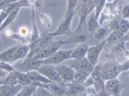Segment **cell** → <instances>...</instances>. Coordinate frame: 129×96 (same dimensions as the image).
<instances>
[{"instance_id": "6da1fadb", "label": "cell", "mask_w": 129, "mask_h": 96, "mask_svg": "<svg viewBox=\"0 0 129 96\" xmlns=\"http://www.w3.org/2000/svg\"><path fill=\"white\" fill-rule=\"evenodd\" d=\"M69 66L75 72V81L80 83L84 82L89 76L95 66L91 64L86 57L79 59H74Z\"/></svg>"}, {"instance_id": "7a4b0ae2", "label": "cell", "mask_w": 129, "mask_h": 96, "mask_svg": "<svg viewBox=\"0 0 129 96\" xmlns=\"http://www.w3.org/2000/svg\"><path fill=\"white\" fill-rule=\"evenodd\" d=\"M121 72L119 64L117 63L108 61L103 63L102 70V79L103 81L116 78Z\"/></svg>"}, {"instance_id": "3957f363", "label": "cell", "mask_w": 129, "mask_h": 96, "mask_svg": "<svg viewBox=\"0 0 129 96\" xmlns=\"http://www.w3.org/2000/svg\"><path fill=\"white\" fill-rule=\"evenodd\" d=\"M43 64V60L37 59L33 57L26 56L22 62L17 64L14 67L16 71L27 73L31 70H37Z\"/></svg>"}, {"instance_id": "277c9868", "label": "cell", "mask_w": 129, "mask_h": 96, "mask_svg": "<svg viewBox=\"0 0 129 96\" xmlns=\"http://www.w3.org/2000/svg\"><path fill=\"white\" fill-rule=\"evenodd\" d=\"M64 45H65L64 41L60 40L54 41L52 40L44 49L32 57L37 59L44 60L46 59L53 55Z\"/></svg>"}, {"instance_id": "5b68a950", "label": "cell", "mask_w": 129, "mask_h": 96, "mask_svg": "<svg viewBox=\"0 0 129 96\" xmlns=\"http://www.w3.org/2000/svg\"><path fill=\"white\" fill-rule=\"evenodd\" d=\"M37 70L51 81L58 83H65L59 76L53 65L43 64Z\"/></svg>"}, {"instance_id": "8992f818", "label": "cell", "mask_w": 129, "mask_h": 96, "mask_svg": "<svg viewBox=\"0 0 129 96\" xmlns=\"http://www.w3.org/2000/svg\"><path fill=\"white\" fill-rule=\"evenodd\" d=\"M72 50H62L59 48L49 57L43 60V64L54 65L59 64L64 60L71 58Z\"/></svg>"}, {"instance_id": "52a82bcc", "label": "cell", "mask_w": 129, "mask_h": 96, "mask_svg": "<svg viewBox=\"0 0 129 96\" xmlns=\"http://www.w3.org/2000/svg\"><path fill=\"white\" fill-rule=\"evenodd\" d=\"M76 12L75 9L74 11L67 16H64L56 30L54 32L49 33L48 34L53 38L56 36L69 34L70 32L72 21Z\"/></svg>"}, {"instance_id": "ba28073f", "label": "cell", "mask_w": 129, "mask_h": 96, "mask_svg": "<svg viewBox=\"0 0 129 96\" xmlns=\"http://www.w3.org/2000/svg\"><path fill=\"white\" fill-rule=\"evenodd\" d=\"M107 38L103 39L94 46L89 48L87 53V58L91 64L95 66L98 62L99 56L102 51L106 46Z\"/></svg>"}, {"instance_id": "9c48e42d", "label": "cell", "mask_w": 129, "mask_h": 96, "mask_svg": "<svg viewBox=\"0 0 129 96\" xmlns=\"http://www.w3.org/2000/svg\"><path fill=\"white\" fill-rule=\"evenodd\" d=\"M90 5V0H79L77 5L75 9L78 11L79 16L80 20L78 26L74 31V33L77 32L85 22L87 17L89 15V10Z\"/></svg>"}, {"instance_id": "30bf717a", "label": "cell", "mask_w": 129, "mask_h": 96, "mask_svg": "<svg viewBox=\"0 0 129 96\" xmlns=\"http://www.w3.org/2000/svg\"><path fill=\"white\" fill-rule=\"evenodd\" d=\"M19 6L21 7H31L28 0H19L7 5L2 10L0 13V26L9 14Z\"/></svg>"}, {"instance_id": "8fae6325", "label": "cell", "mask_w": 129, "mask_h": 96, "mask_svg": "<svg viewBox=\"0 0 129 96\" xmlns=\"http://www.w3.org/2000/svg\"><path fill=\"white\" fill-rule=\"evenodd\" d=\"M55 67L59 76L65 82H72L75 81V72L70 66L63 65L59 66H55Z\"/></svg>"}, {"instance_id": "7c38bea8", "label": "cell", "mask_w": 129, "mask_h": 96, "mask_svg": "<svg viewBox=\"0 0 129 96\" xmlns=\"http://www.w3.org/2000/svg\"><path fill=\"white\" fill-rule=\"evenodd\" d=\"M41 87L47 89L52 95L62 96L65 95L66 91L65 84L53 82L47 84L41 83Z\"/></svg>"}, {"instance_id": "4fadbf2b", "label": "cell", "mask_w": 129, "mask_h": 96, "mask_svg": "<svg viewBox=\"0 0 129 96\" xmlns=\"http://www.w3.org/2000/svg\"><path fill=\"white\" fill-rule=\"evenodd\" d=\"M32 9V33L30 42L28 44L30 47V51L33 50L36 47L40 40V35L39 34L38 29L35 20V8H31Z\"/></svg>"}, {"instance_id": "5bb4252c", "label": "cell", "mask_w": 129, "mask_h": 96, "mask_svg": "<svg viewBox=\"0 0 129 96\" xmlns=\"http://www.w3.org/2000/svg\"><path fill=\"white\" fill-rule=\"evenodd\" d=\"M53 37L49 34H41L39 42L35 48L33 50L30 51L27 56L32 57L35 54L43 50L49 44V42L53 39Z\"/></svg>"}, {"instance_id": "9a60e30c", "label": "cell", "mask_w": 129, "mask_h": 96, "mask_svg": "<svg viewBox=\"0 0 129 96\" xmlns=\"http://www.w3.org/2000/svg\"><path fill=\"white\" fill-rule=\"evenodd\" d=\"M105 88L108 95L117 96L120 94L121 86L118 79L115 78L107 80Z\"/></svg>"}, {"instance_id": "2e32d148", "label": "cell", "mask_w": 129, "mask_h": 96, "mask_svg": "<svg viewBox=\"0 0 129 96\" xmlns=\"http://www.w3.org/2000/svg\"><path fill=\"white\" fill-rule=\"evenodd\" d=\"M66 91L65 95H73L83 93L86 90V87L82 83L77 82L76 81L72 82L71 84L68 85H66Z\"/></svg>"}, {"instance_id": "e0dca14e", "label": "cell", "mask_w": 129, "mask_h": 96, "mask_svg": "<svg viewBox=\"0 0 129 96\" xmlns=\"http://www.w3.org/2000/svg\"><path fill=\"white\" fill-rule=\"evenodd\" d=\"M38 86H41V83L31 82L30 84L24 86L17 96H36V90Z\"/></svg>"}, {"instance_id": "ac0fdd59", "label": "cell", "mask_w": 129, "mask_h": 96, "mask_svg": "<svg viewBox=\"0 0 129 96\" xmlns=\"http://www.w3.org/2000/svg\"><path fill=\"white\" fill-rule=\"evenodd\" d=\"M26 73L31 82H39L44 84L53 82L38 72L37 70H31Z\"/></svg>"}, {"instance_id": "d6986e66", "label": "cell", "mask_w": 129, "mask_h": 96, "mask_svg": "<svg viewBox=\"0 0 129 96\" xmlns=\"http://www.w3.org/2000/svg\"><path fill=\"white\" fill-rule=\"evenodd\" d=\"M1 85L2 91L1 96H17L23 87L19 84L14 85Z\"/></svg>"}, {"instance_id": "ffe728a7", "label": "cell", "mask_w": 129, "mask_h": 96, "mask_svg": "<svg viewBox=\"0 0 129 96\" xmlns=\"http://www.w3.org/2000/svg\"><path fill=\"white\" fill-rule=\"evenodd\" d=\"M89 48L87 45L81 43L77 47L73 49L71 54V58L79 59L86 57Z\"/></svg>"}, {"instance_id": "44dd1931", "label": "cell", "mask_w": 129, "mask_h": 96, "mask_svg": "<svg viewBox=\"0 0 129 96\" xmlns=\"http://www.w3.org/2000/svg\"><path fill=\"white\" fill-rule=\"evenodd\" d=\"M30 47L28 44L20 45L16 50L11 63L21 59L27 56L30 52Z\"/></svg>"}, {"instance_id": "7402d4cb", "label": "cell", "mask_w": 129, "mask_h": 96, "mask_svg": "<svg viewBox=\"0 0 129 96\" xmlns=\"http://www.w3.org/2000/svg\"><path fill=\"white\" fill-rule=\"evenodd\" d=\"M20 45H16L0 53V62L11 63L16 50Z\"/></svg>"}, {"instance_id": "603a6c76", "label": "cell", "mask_w": 129, "mask_h": 96, "mask_svg": "<svg viewBox=\"0 0 129 96\" xmlns=\"http://www.w3.org/2000/svg\"><path fill=\"white\" fill-rule=\"evenodd\" d=\"M21 8V7L19 6L14 11H13L10 14H9V16L7 17L6 19L3 22L2 25L0 26V32L13 22L17 16Z\"/></svg>"}, {"instance_id": "cb8c5ba5", "label": "cell", "mask_w": 129, "mask_h": 96, "mask_svg": "<svg viewBox=\"0 0 129 96\" xmlns=\"http://www.w3.org/2000/svg\"><path fill=\"white\" fill-rule=\"evenodd\" d=\"M124 34L119 30L113 31L107 38L108 44H116L123 42Z\"/></svg>"}, {"instance_id": "d4e9b609", "label": "cell", "mask_w": 129, "mask_h": 96, "mask_svg": "<svg viewBox=\"0 0 129 96\" xmlns=\"http://www.w3.org/2000/svg\"><path fill=\"white\" fill-rule=\"evenodd\" d=\"M6 79L0 81V85H14L18 84L15 71L10 72Z\"/></svg>"}, {"instance_id": "484cf974", "label": "cell", "mask_w": 129, "mask_h": 96, "mask_svg": "<svg viewBox=\"0 0 129 96\" xmlns=\"http://www.w3.org/2000/svg\"><path fill=\"white\" fill-rule=\"evenodd\" d=\"M87 36L84 34H78L70 37L69 39L64 41L65 44L83 43L86 41Z\"/></svg>"}, {"instance_id": "4316f807", "label": "cell", "mask_w": 129, "mask_h": 96, "mask_svg": "<svg viewBox=\"0 0 129 96\" xmlns=\"http://www.w3.org/2000/svg\"><path fill=\"white\" fill-rule=\"evenodd\" d=\"M17 77L18 84L22 87L30 84L31 82L26 73L19 72L15 70Z\"/></svg>"}, {"instance_id": "83f0119b", "label": "cell", "mask_w": 129, "mask_h": 96, "mask_svg": "<svg viewBox=\"0 0 129 96\" xmlns=\"http://www.w3.org/2000/svg\"><path fill=\"white\" fill-rule=\"evenodd\" d=\"M87 29L90 32H94L100 27L98 20L94 18V13H93L87 23Z\"/></svg>"}, {"instance_id": "f1b7e54d", "label": "cell", "mask_w": 129, "mask_h": 96, "mask_svg": "<svg viewBox=\"0 0 129 96\" xmlns=\"http://www.w3.org/2000/svg\"><path fill=\"white\" fill-rule=\"evenodd\" d=\"M109 31V29L107 26L105 27H100L94 32V38L97 40L103 39L106 36Z\"/></svg>"}, {"instance_id": "f546056e", "label": "cell", "mask_w": 129, "mask_h": 96, "mask_svg": "<svg viewBox=\"0 0 129 96\" xmlns=\"http://www.w3.org/2000/svg\"><path fill=\"white\" fill-rule=\"evenodd\" d=\"M106 0H100L96 4L94 12V18L95 19L98 20L103 8L105 7L106 3Z\"/></svg>"}, {"instance_id": "4dcf8cb0", "label": "cell", "mask_w": 129, "mask_h": 96, "mask_svg": "<svg viewBox=\"0 0 129 96\" xmlns=\"http://www.w3.org/2000/svg\"><path fill=\"white\" fill-rule=\"evenodd\" d=\"M103 63L95 66L90 74V76L94 79L95 81L102 80V70Z\"/></svg>"}, {"instance_id": "1f68e13d", "label": "cell", "mask_w": 129, "mask_h": 96, "mask_svg": "<svg viewBox=\"0 0 129 96\" xmlns=\"http://www.w3.org/2000/svg\"><path fill=\"white\" fill-rule=\"evenodd\" d=\"M129 29V21L127 19H121L118 25V30L122 34L126 33Z\"/></svg>"}, {"instance_id": "d6a6232c", "label": "cell", "mask_w": 129, "mask_h": 96, "mask_svg": "<svg viewBox=\"0 0 129 96\" xmlns=\"http://www.w3.org/2000/svg\"><path fill=\"white\" fill-rule=\"evenodd\" d=\"M79 0H68L67 10L64 16H67L74 11Z\"/></svg>"}, {"instance_id": "836d02e7", "label": "cell", "mask_w": 129, "mask_h": 96, "mask_svg": "<svg viewBox=\"0 0 129 96\" xmlns=\"http://www.w3.org/2000/svg\"><path fill=\"white\" fill-rule=\"evenodd\" d=\"M36 96H52V94L47 89L38 86L36 89Z\"/></svg>"}, {"instance_id": "e575fe53", "label": "cell", "mask_w": 129, "mask_h": 96, "mask_svg": "<svg viewBox=\"0 0 129 96\" xmlns=\"http://www.w3.org/2000/svg\"><path fill=\"white\" fill-rule=\"evenodd\" d=\"M0 69L4 70L9 72L15 71L14 67L9 63L0 62Z\"/></svg>"}, {"instance_id": "d590c367", "label": "cell", "mask_w": 129, "mask_h": 96, "mask_svg": "<svg viewBox=\"0 0 129 96\" xmlns=\"http://www.w3.org/2000/svg\"><path fill=\"white\" fill-rule=\"evenodd\" d=\"M119 23V22H118V20L116 19L113 20L109 23L107 26L109 30L111 31H114L118 30Z\"/></svg>"}, {"instance_id": "8d00e7d4", "label": "cell", "mask_w": 129, "mask_h": 96, "mask_svg": "<svg viewBox=\"0 0 129 96\" xmlns=\"http://www.w3.org/2000/svg\"><path fill=\"white\" fill-rule=\"evenodd\" d=\"M122 18L127 19L129 16V5L128 4L124 6L121 11Z\"/></svg>"}, {"instance_id": "74e56055", "label": "cell", "mask_w": 129, "mask_h": 96, "mask_svg": "<svg viewBox=\"0 0 129 96\" xmlns=\"http://www.w3.org/2000/svg\"><path fill=\"white\" fill-rule=\"evenodd\" d=\"M19 0H0V10H2L5 7Z\"/></svg>"}, {"instance_id": "f35d334b", "label": "cell", "mask_w": 129, "mask_h": 96, "mask_svg": "<svg viewBox=\"0 0 129 96\" xmlns=\"http://www.w3.org/2000/svg\"><path fill=\"white\" fill-rule=\"evenodd\" d=\"M94 82H95V81H94V79L91 76H90H90H89L84 82V83L83 84L86 87H89L93 85Z\"/></svg>"}, {"instance_id": "ab89813d", "label": "cell", "mask_w": 129, "mask_h": 96, "mask_svg": "<svg viewBox=\"0 0 129 96\" xmlns=\"http://www.w3.org/2000/svg\"><path fill=\"white\" fill-rule=\"evenodd\" d=\"M119 67L121 72L128 71L129 69V60H127L123 64H119Z\"/></svg>"}, {"instance_id": "60d3db41", "label": "cell", "mask_w": 129, "mask_h": 96, "mask_svg": "<svg viewBox=\"0 0 129 96\" xmlns=\"http://www.w3.org/2000/svg\"><path fill=\"white\" fill-rule=\"evenodd\" d=\"M9 73L4 70L0 69V79L5 78L9 74Z\"/></svg>"}, {"instance_id": "b9f144b4", "label": "cell", "mask_w": 129, "mask_h": 96, "mask_svg": "<svg viewBox=\"0 0 129 96\" xmlns=\"http://www.w3.org/2000/svg\"><path fill=\"white\" fill-rule=\"evenodd\" d=\"M2 86L0 85V96H1V93H2Z\"/></svg>"}, {"instance_id": "7bdbcfd3", "label": "cell", "mask_w": 129, "mask_h": 96, "mask_svg": "<svg viewBox=\"0 0 129 96\" xmlns=\"http://www.w3.org/2000/svg\"><path fill=\"white\" fill-rule=\"evenodd\" d=\"M114 1H115V0H106V1H108V2H111Z\"/></svg>"}, {"instance_id": "ee69618b", "label": "cell", "mask_w": 129, "mask_h": 96, "mask_svg": "<svg viewBox=\"0 0 129 96\" xmlns=\"http://www.w3.org/2000/svg\"><path fill=\"white\" fill-rule=\"evenodd\" d=\"M100 0H96V3H97V2H98Z\"/></svg>"}, {"instance_id": "f6af8a7d", "label": "cell", "mask_w": 129, "mask_h": 96, "mask_svg": "<svg viewBox=\"0 0 129 96\" xmlns=\"http://www.w3.org/2000/svg\"><path fill=\"white\" fill-rule=\"evenodd\" d=\"M0 44H1V39H0Z\"/></svg>"}, {"instance_id": "bcb514c9", "label": "cell", "mask_w": 129, "mask_h": 96, "mask_svg": "<svg viewBox=\"0 0 129 96\" xmlns=\"http://www.w3.org/2000/svg\"><path fill=\"white\" fill-rule=\"evenodd\" d=\"M126 1H129V0H126Z\"/></svg>"}]
</instances>
